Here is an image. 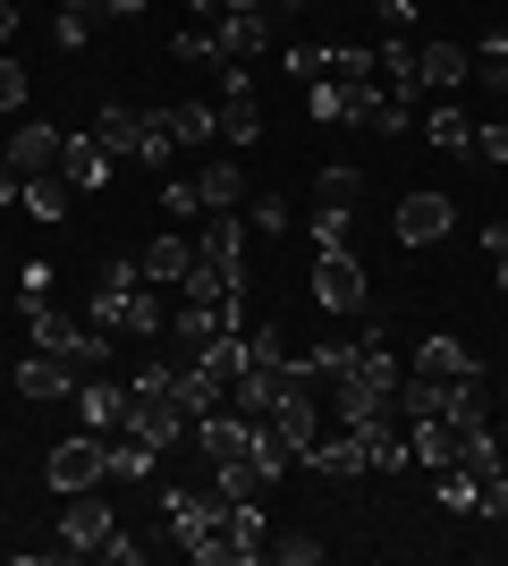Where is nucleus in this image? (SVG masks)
<instances>
[{"label":"nucleus","mask_w":508,"mask_h":566,"mask_svg":"<svg viewBox=\"0 0 508 566\" xmlns=\"http://www.w3.org/2000/svg\"><path fill=\"white\" fill-rule=\"evenodd\" d=\"M94 331H127V338H153V331H169L162 296H153V280L136 271V262H111V271L94 280Z\"/></svg>","instance_id":"1"},{"label":"nucleus","mask_w":508,"mask_h":566,"mask_svg":"<svg viewBox=\"0 0 508 566\" xmlns=\"http://www.w3.org/2000/svg\"><path fill=\"white\" fill-rule=\"evenodd\" d=\"M25 331H34V347H43V355L76 364V373H102V364H111V331H85V322H69L51 296H34V305H25Z\"/></svg>","instance_id":"2"},{"label":"nucleus","mask_w":508,"mask_h":566,"mask_svg":"<svg viewBox=\"0 0 508 566\" xmlns=\"http://www.w3.org/2000/svg\"><path fill=\"white\" fill-rule=\"evenodd\" d=\"M111 533H120V516H111L94 491H76L69 516H60V533H51V549H60V558H102V549H111Z\"/></svg>","instance_id":"3"},{"label":"nucleus","mask_w":508,"mask_h":566,"mask_svg":"<svg viewBox=\"0 0 508 566\" xmlns=\"http://www.w3.org/2000/svg\"><path fill=\"white\" fill-rule=\"evenodd\" d=\"M51 491L60 499H76V491H94L102 473H111V440H102V431H76V440H60V449H51Z\"/></svg>","instance_id":"4"},{"label":"nucleus","mask_w":508,"mask_h":566,"mask_svg":"<svg viewBox=\"0 0 508 566\" xmlns=\"http://www.w3.org/2000/svg\"><path fill=\"white\" fill-rule=\"evenodd\" d=\"M220 144H255L263 136V111H255V69H238V60H229V69H220Z\"/></svg>","instance_id":"5"},{"label":"nucleus","mask_w":508,"mask_h":566,"mask_svg":"<svg viewBox=\"0 0 508 566\" xmlns=\"http://www.w3.org/2000/svg\"><path fill=\"white\" fill-rule=\"evenodd\" d=\"M162 516H169V533H178V549H195V542H212V533H220L229 499H212V491H169Z\"/></svg>","instance_id":"6"},{"label":"nucleus","mask_w":508,"mask_h":566,"mask_svg":"<svg viewBox=\"0 0 508 566\" xmlns=\"http://www.w3.org/2000/svg\"><path fill=\"white\" fill-rule=\"evenodd\" d=\"M314 305H322V313H364V271H356V254H314Z\"/></svg>","instance_id":"7"},{"label":"nucleus","mask_w":508,"mask_h":566,"mask_svg":"<svg viewBox=\"0 0 508 566\" xmlns=\"http://www.w3.org/2000/svg\"><path fill=\"white\" fill-rule=\"evenodd\" d=\"M69 406L85 415V431H102V440H120V431H127V389H111L102 373H85V380H76V389H69Z\"/></svg>","instance_id":"8"},{"label":"nucleus","mask_w":508,"mask_h":566,"mask_svg":"<svg viewBox=\"0 0 508 566\" xmlns=\"http://www.w3.org/2000/svg\"><path fill=\"white\" fill-rule=\"evenodd\" d=\"M263 423L280 431V440H289V457H305V449H314V440H322V415H314V398H305V373L289 380V398L271 406Z\"/></svg>","instance_id":"9"},{"label":"nucleus","mask_w":508,"mask_h":566,"mask_svg":"<svg viewBox=\"0 0 508 566\" xmlns=\"http://www.w3.org/2000/svg\"><path fill=\"white\" fill-rule=\"evenodd\" d=\"M187 423H195V415H187L178 398H136V389H127V431H136L145 449H169Z\"/></svg>","instance_id":"10"},{"label":"nucleus","mask_w":508,"mask_h":566,"mask_svg":"<svg viewBox=\"0 0 508 566\" xmlns=\"http://www.w3.org/2000/svg\"><path fill=\"white\" fill-rule=\"evenodd\" d=\"M449 220H458V212H449V195H433V187L407 195V203H398V245H440Z\"/></svg>","instance_id":"11"},{"label":"nucleus","mask_w":508,"mask_h":566,"mask_svg":"<svg viewBox=\"0 0 508 566\" xmlns=\"http://www.w3.org/2000/svg\"><path fill=\"white\" fill-rule=\"evenodd\" d=\"M9 169H18V178H43V169H60V127H43V118L9 127Z\"/></svg>","instance_id":"12"},{"label":"nucleus","mask_w":508,"mask_h":566,"mask_svg":"<svg viewBox=\"0 0 508 566\" xmlns=\"http://www.w3.org/2000/svg\"><path fill=\"white\" fill-rule=\"evenodd\" d=\"M76 380H85V373H76V364H60V355H43V347H34V355H25V364H18V398H34V406H60V398H69V389H76Z\"/></svg>","instance_id":"13"},{"label":"nucleus","mask_w":508,"mask_h":566,"mask_svg":"<svg viewBox=\"0 0 508 566\" xmlns=\"http://www.w3.org/2000/svg\"><path fill=\"white\" fill-rule=\"evenodd\" d=\"M195 440H204V457H212V465H238L246 449H255V423H246V415H195Z\"/></svg>","instance_id":"14"},{"label":"nucleus","mask_w":508,"mask_h":566,"mask_svg":"<svg viewBox=\"0 0 508 566\" xmlns=\"http://www.w3.org/2000/svg\"><path fill=\"white\" fill-rule=\"evenodd\" d=\"M212 34H220V60H255V51H271V18H263V9H220Z\"/></svg>","instance_id":"15"},{"label":"nucleus","mask_w":508,"mask_h":566,"mask_svg":"<svg viewBox=\"0 0 508 566\" xmlns=\"http://www.w3.org/2000/svg\"><path fill=\"white\" fill-rule=\"evenodd\" d=\"M195 254L212 262V271H229V280H246L238 262H246V229H238V212H204V237H195Z\"/></svg>","instance_id":"16"},{"label":"nucleus","mask_w":508,"mask_h":566,"mask_svg":"<svg viewBox=\"0 0 508 566\" xmlns=\"http://www.w3.org/2000/svg\"><path fill=\"white\" fill-rule=\"evenodd\" d=\"M111 169H120V161L102 153V136H60V178H69L76 195H94L102 178H111Z\"/></svg>","instance_id":"17"},{"label":"nucleus","mask_w":508,"mask_h":566,"mask_svg":"<svg viewBox=\"0 0 508 566\" xmlns=\"http://www.w3.org/2000/svg\"><path fill=\"white\" fill-rule=\"evenodd\" d=\"M305 465L331 473V482H356V473H373V457H364V431H339V440H314V449H305Z\"/></svg>","instance_id":"18"},{"label":"nucleus","mask_w":508,"mask_h":566,"mask_svg":"<svg viewBox=\"0 0 508 566\" xmlns=\"http://www.w3.org/2000/svg\"><path fill=\"white\" fill-rule=\"evenodd\" d=\"M195 262H204V254H195L187 237L169 229V237H153V245H145V262H136V271H145L153 287H178V280H187V271H195Z\"/></svg>","instance_id":"19"},{"label":"nucleus","mask_w":508,"mask_h":566,"mask_svg":"<svg viewBox=\"0 0 508 566\" xmlns=\"http://www.w3.org/2000/svg\"><path fill=\"white\" fill-rule=\"evenodd\" d=\"M415 76H424V85H440V94H458L466 76H475V60H466L458 43H415Z\"/></svg>","instance_id":"20"},{"label":"nucleus","mask_w":508,"mask_h":566,"mask_svg":"<svg viewBox=\"0 0 508 566\" xmlns=\"http://www.w3.org/2000/svg\"><path fill=\"white\" fill-rule=\"evenodd\" d=\"M69 178H60V169H43V178H25V187H18V212H34V220H43V229H60V220H69Z\"/></svg>","instance_id":"21"},{"label":"nucleus","mask_w":508,"mask_h":566,"mask_svg":"<svg viewBox=\"0 0 508 566\" xmlns=\"http://www.w3.org/2000/svg\"><path fill=\"white\" fill-rule=\"evenodd\" d=\"M415 373L424 380H475L484 364H475V347H458V338H424V347H415Z\"/></svg>","instance_id":"22"},{"label":"nucleus","mask_w":508,"mask_h":566,"mask_svg":"<svg viewBox=\"0 0 508 566\" xmlns=\"http://www.w3.org/2000/svg\"><path fill=\"white\" fill-rule=\"evenodd\" d=\"M238 195H246L238 161H204V169H195V203H204V212H238Z\"/></svg>","instance_id":"23"},{"label":"nucleus","mask_w":508,"mask_h":566,"mask_svg":"<svg viewBox=\"0 0 508 566\" xmlns=\"http://www.w3.org/2000/svg\"><path fill=\"white\" fill-rule=\"evenodd\" d=\"M407 457H415V465H449V457H458V423H449V415H415Z\"/></svg>","instance_id":"24"},{"label":"nucleus","mask_w":508,"mask_h":566,"mask_svg":"<svg viewBox=\"0 0 508 566\" xmlns=\"http://www.w3.org/2000/svg\"><path fill=\"white\" fill-rule=\"evenodd\" d=\"M220 524H229V542H238V566H255V558L271 549V524H263V507H255V499H229V516H220Z\"/></svg>","instance_id":"25"},{"label":"nucleus","mask_w":508,"mask_h":566,"mask_svg":"<svg viewBox=\"0 0 508 566\" xmlns=\"http://www.w3.org/2000/svg\"><path fill=\"white\" fill-rule=\"evenodd\" d=\"M94 136H102V153H111V161H136V136H145V111H120V102H111V111L94 118Z\"/></svg>","instance_id":"26"},{"label":"nucleus","mask_w":508,"mask_h":566,"mask_svg":"<svg viewBox=\"0 0 508 566\" xmlns=\"http://www.w3.org/2000/svg\"><path fill=\"white\" fill-rule=\"evenodd\" d=\"M440 507H449V516H484V473L440 465Z\"/></svg>","instance_id":"27"},{"label":"nucleus","mask_w":508,"mask_h":566,"mask_svg":"<svg viewBox=\"0 0 508 566\" xmlns=\"http://www.w3.org/2000/svg\"><path fill=\"white\" fill-rule=\"evenodd\" d=\"M424 144H440V153H466V144H475V118H466L458 102H440V111L424 118Z\"/></svg>","instance_id":"28"},{"label":"nucleus","mask_w":508,"mask_h":566,"mask_svg":"<svg viewBox=\"0 0 508 566\" xmlns=\"http://www.w3.org/2000/svg\"><path fill=\"white\" fill-rule=\"evenodd\" d=\"M373 76H390V94H415L424 76H415V43H382L373 51Z\"/></svg>","instance_id":"29"},{"label":"nucleus","mask_w":508,"mask_h":566,"mask_svg":"<svg viewBox=\"0 0 508 566\" xmlns=\"http://www.w3.org/2000/svg\"><path fill=\"white\" fill-rule=\"evenodd\" d=\"M246 465L263 473V482H280V473H289V440H280L271 423H255V449H246Z\"/></svg>","instance_id":"30"},{"label":"nucleus","mask_w":508,"mask_h":566,"mask_svg":"<svg viewBox=\"0 0 508 566\" xmlns=\"http://www.w3.org/2000/svg\"><path fill=\"white\" fill-rule=\"evenodd\" d=\"M169 118H178V144L220 136V111H212V102H169Z\"/></svg>","instance_id":"31"},{"label":"nucleus","mask_w":508,"mask_h":566,"mask_svg":"<svg viewBox=\"0 0 508 566\" xmlns=\"http://www.w3.org/2000/svg\"><path fill=\"white\" fill-rule=\"evenodd\" d=\"M356 245V220L339 212V203H322V220H314V254H348Z\"/></svg>","instance_id":"32"},{"label":"nucleus","mask_w":508,"mask_h":566,"mask_svg":"<svg viewBox=\"0 0 508 566\" xmlns=\"http://www.w3.org/2000/svg\"><path fill=\"white\" fill-rule=\"evenodd\" d=\"M153 457H162V449H145L136 431H120V440H111V473H120V482H136V473H153Z\"/></svg>","instance_id":"33"},{"label":"nucleus","mask_w":508,"mask_h":566,"mask_svg":"<svg viewBox=\"0 0 508 566\" xmlns=\"http://www.w3.org/2000/svg\"><path fill=\"white\" fill-rule=\"evenodd\" d=\"M255 491H263V473L246 465V457L238 465H212V499H255Z\"/></svg>","instance_id":"34"},{"label":"nucleus","mask_w":508,"mask_h":566,"mask_svg":"<svg viewBox=\"0 0 508 566\" xmlns=\"http://www.w3.org/2000/svg\"><path fill=\"white\" fill-rule=\"evenodd\" d=\"M178 60H204V69H229V60H220V34H212V25H178Z\"/></svg>","instance_id":"35"},{"label":"nucleus","mask_w":508,"mask_h":566,"mask_svg":"<svg viewBox=\"0 0 508 566\" xmlns=\"http://www.w3.org/2000/svg\"><path fill=\"white\" fill-rule=\"evenodd\" d=\"M356 195H364V169H348V161H331V169H322V203H339V212H348Z\"/></svg>","instance_id":"36"},{"label":"nucleus","mask_w":508,"mask_h":566,"mask_svg":"<svg viewBox=\"0 0 508 566\" xmlns=\"http://www.w3.org/2000/svg\"><path fill=\"white\" fill-rule=\"evenodd\" d=\"M484 169H508V118H491V127H475V144H466Z\"/></svg>","instance_id":"37"},{"label":"nucleus","mask_w":508,"mask_h":566,"mask_svg":"<svg viewBox=\"0 0 508 566\" xmlns=\"http://www.w3.org/2000/svg\"><path fill=\"white\" fill-rule=\"evenodd\" d=\"M162 212H169V220H204V203H195V178H162Z\"/></svg>","instance_id":"38"},{"label":"nucleus","mask_w":508,"mask_h":566,"mask_svg":"<svg viewBox=\"0 0 508 566\" xmlns=\"http://www.w3.org/2000/svg\"><path fill=\"white\" fill-rule=\"evenodd\" d=\"M25 94H34V76H25L18 60H0V118H9V111H25Z\"/></svg>","instance_id":"39"},{"label":"nucleus","mask_w":508,"mask_h":566,"mask_svg":"<svg viewBox=\"0 0 508 566\" xmlns=\"http://www.w3.org/2000/svg\"><path fill=\"white\" fill-rule=\"evenodd\" d=\"M271 558H289V566H314V558H322V542H314V533H271Z\"/></svg>","instance_id":"40"},{"label":"nucleus","mask_w":508,"mask_h":566,"mask_svg":"<svg viewBox=\"0 0 508 566\" xmlns=\"http://www.w3.org/2000/svg\"><path fill=\"white\" fill-rule=\"evenodd\" d=\"M94 18H102V9H60V43H94Z\"/></svg>","instance_id":"41"},{"label":"nucleus","mask_w":508,"mask_h":566,"mask_svg":"<svg viewBox=\"0 0 508 566\" xmlns=\"http://www.w3.org/2000/svg\"><path fill=\"white\" fill-rule=\"evenodd\" d=\"M34 296H51V262H18V305H34Z\"/></svg>","instance_id":"42"},{"label":"nucleus","mask_w":508,"mask_h":566,"mask_svg":"<svg viewBox=\"0 0 508 566\" xmlns=\"http://www.w3.org/2000/svg\"><path fill=\"white\" fill-rule=\"evenodd\" d=\"M169 380H178V364H145L127 389H136V398H169Z\"/></svg>","instance_id":"43"},{"label":"nucleus","mask_w":508,"mask_h":566,"mask_svg":"<svg viewBox=\"0 0 508 566\" xmlns=\"http://www.w3.org/2000/svg\"><path fill=\"white\" fill-rule=\"evenodd\" d=\"M255 229L280 237V229H289V203H280V195H255Z\"/></svg>","instance_id":"44"},{"label":"nucleus","mask_w":508,"mask_h":566,"mask_svg":"<svg viewBox=\"0 0 508 566\" xmlns=\"http://www.w3.org/2000/svg\"><path fill=\"white\" fill-rule=\"evenodd\" d=\"M382 9V25H415V0H373Z\"/></svg>","instance_id":"45"},{"label":"nucleus","mask_w":508,"mask_h":566,"mask_svg":"<svg viewBox=\"0 0 508 566\" xmlns=\"http://www.w3.org/2000/svg\"><path fill=\"white\" fill-rule=\"evenodd\" d=\"M102 18H145V0H102Z\"/></svg>","instance_id":"46"},{"label":"nucleus","mask_w":508,"mask_h":566,"mask_svg":"<svg viewBox=\"0 0 508 566\" xmlns=\"http://www.w3.org/2000/svg\"><path fill=\"white\" fill-rule=\"evenodd\" d=\"M9 34H18V0H0V43H9Z\"/></svg>","instance_id":"47"},{"label":"nucleus","mask_w":508,"mask_h":566,"mask_svg":"<svg viewBox=\"0 0 508 566\" xmlns=\"http://www.w3.org/2000/svg\"><path fill=\"white\" fill-rule=\"evenodd\" d=\"M220 9H229V0H187V18H220Z\"/></svg>","instance_id":"48"},{"label":"nucleus","mask_w":508,"mask_h":566,"mask_svg":"<svg viewBox=\"0 0 508 566\" xmlns=\"http://www.w3.org/2000/svg\"><path fill=\"white\" fill-rule=\"evenodd\" d=\"M491 287H500V296H508V262H491Z\"/></svg>","instance_id":"49"},{"label":"nucleus","mask_w":508,"mask_h":566,"mask_svg":"<svg viewBox=\"0 0 508 566\" xmlns=\"http://www.w3.org/2000/svg\"><path fill=\"white\" fill-rule=\"evenodd\" d=\"M60 9H102V0H60Z\"/></svg>","instance_id":"50"},{"label":"nucleus","mask_w":508,"mask_h":566,"mask_svg":"<svg viewBox=\"0 0 508 566\" xmlns=\"http://www.w3.org/2000/svg\"><path fill=\"white\" fill-rule=\"evenodd\" d=\"M271 9H305V0H271Z\"/></svg>","instance_id":"51"},{"label":"nucleus","mask_w":508,"mask_h":566,"mask_svg":"<svg viewBox=\"0 0 508 566\" xmlns=\"http://www.w3.org/2000/svg\"><path fill=\"white\" fill-rule=\"evenodd\" d=\"M500 406H508V380H500Z\"/></svg>","instance_id":"52"}]
</instances>
